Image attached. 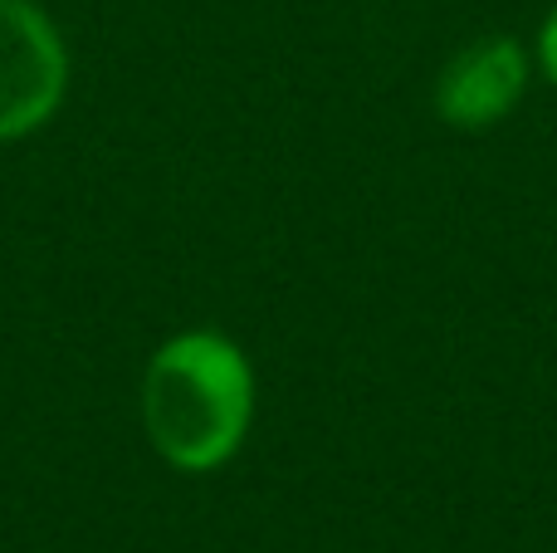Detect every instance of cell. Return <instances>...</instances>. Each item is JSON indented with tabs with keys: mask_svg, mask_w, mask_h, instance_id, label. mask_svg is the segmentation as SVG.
<instances>
[{
	"mask_svg": "<svg viewBox=\"0 0 557 553\" xmlns=\"http://www.w3.org/2000/svg\"><path fill=\"white\" fill-rule=\"evenodd\" d=\"M255 411L245 353L221 333H182L162 343L143 378V421L176 470H215L240 451Z\"/></svg>",
	"mask_w": 557,
	"mask_h": 553,
	"instance_id": "cell-1",
	"label": "cell"
},
{
	"mask_svg": "<svg viewBox=\"0 0 557 553\" xmlns=\"http://www.w3.org/2000/svg\"><path fill=\"white\" fill-rule=\"evenodd\" d=\"M69 54L35 0H0V143L25 137L59 108Z\"/></svg>",
	"mask_w": 557,
	"mask_h": 553,
	"instance_id": "cell-2",
	"label": "cell"
},
{
	"mask_svg": "<svg viewBox=\"0 0 557 553\" xmlns=\"http://www.w3.org/2000/svg\"><path fill=\"white\" fill-rule=\"evenodd\" d=\"M523 84H529V59L513 39L490 35L480 45H465L460 54L445 64L441 84H435V108L450 127H465V133H480V127H494L513 103L523 98Z\"/></svg>",
	"mask_w": 557,
	"mask_h": 553,
	"instance_id": "cell-3",
	"label": "cell"
},
{
	"mask_svg": "<svg viewBox=\"0 0 557 553\" xmlns=\"http://www.w3.org/2000/svg\"><path fill=\"white\" fill-rule=\"evenodd\" d=\"M539 59H543V69H548V78L557 84V10L548 20H543V35H539Z\"/></svg>",
	"mask_w": 557,
	"mask_h": 553,
	"instance_id": "cell-4",
	"label": "cell"
}]
</instances>
